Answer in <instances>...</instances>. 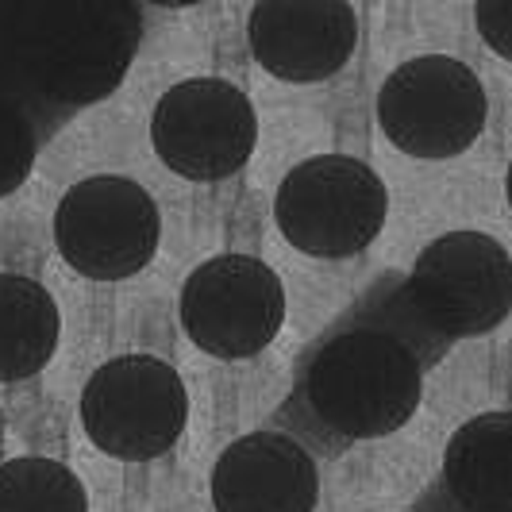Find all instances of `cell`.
<instances>
[{
	"mask_svg": "<svg viewBox=\"0 0 512 512\" xmlns=\"http://www.w3.org/2000/svg\"><path fill=\"white\" fill-rule=\"evenodd\" d=\"M505 197H509V208H512V162H509V174H505Z\"/></svg>",
	"mask_w": 512,
	"mask_h": 512,
	"instance_id": "18",
	"label": "cell"
},
{
	"mask_svg": "<svg viewBox=\"0 0 512 512\" xmlns=\"http://www.w3.org/2000/svg\"><path fill=\"white\" fill-rule=\"evenodd\" d=\"M189 424V389L170 362L120 355L89 374L81 428L89 443L120 462H147L178 447Z\"/></svg>",
	"mask_w": 512,
	"mask_h": 512,
	"instance_id": "4",
	"label": "cell"
},
{
	"mask_svg": "<svg viewBox=\"0 0 512 512\" xmlns=\"http://www.w3.org/2000/svg\"><path fill=\"white\" fill-rule=\"evenodd\" d=\"M474 20H478V31H482L489 51L512 62V0H478Z\"/></svg>",
	"mask_w": 512,
	"mask_h": 512,
	"instance_id": "16",
	"label": "cell"
},
{
	"mask_svg": "<svg viewBox=\"0 0 512 512\" xmlns=\"http://www.w3.org/2000/svg\"><path fill=\"white\" fill-rule=\"evenodd\" d=\"M401 293L416 324L451 347L509 320L512 258L486 231H447L416 255Z\"/></svg>",
	"mask_w": 512,
	"mask_h": 512,
	"instance_id": "2",
	"label": "cell"
},
{
	"mask_svg": "<svg viewBox=\"0 0 512 512\" xmlns=\"http://www.w3.org/2000/svg\"><path fill=\"white\" fill-rule=\"evenodd\" d=\"M139 35L143 20L128 0L58 8L51 27L39 35L35 54V74L43 93L66 108L104 101L128 74Z\"/></svg>",
	"mask_w": 512,
	"mask_h": 512,
	"instance_id": "9",
	"label": "cell"
},
{
	"mask_svg": "<svg viewBox=\"0 0 512 512\" xmlns=\"http://www.w3.org/2000/svg\"><path fill=\"white\" fill-rule=\"evenodd\" d=\"M162 239V212L131 178L97 174L70 185L54 212V247L89 282L135 278Z\"/></svg>",
	"mask_w": 512,
	"mask_h": 512,
	"instance_id": "6",
	"label": "cell"
},
{
	"mask_svg": "<svg viewBox=\"0 0 512 512\" xmlns=\"http://www.w3.org/2000/svg\"><path fill=\"white\" fill-rule=\"evenodd\" d=\"M151 143L162 166L178 178L224 181L239 174L255 154V104L224 77L178 81L154 104Z\"/></svg>",
	"mask_w": 512,
	"mask_h": 512,
	"instance_id": "7",
	"label": "cell"
},
{
	"mask_svg": "<svg viewBox=\"0 0 512 512\" xmlns=\"http://www.w3.org/2000/svg\"><path fill=\"white\" fill-rule=\"evenodd\" d=\"M443 355L405 305L401 278L385 274L301 351L278 420L320 455L393 436L420 409L424 374Z\"/></svg>",
	"mask_w": 512,
	"mask_h": 512,
	"instance_id": "1",
	"label": "cell"
},
{
	"mask_svg": "<svg viewBox=\"0 0 512 512\" xmlns=\"http://www.w3.org/2000/svg\"><path fill=\"white\" fill-rule=\"evenodd\" d=\"M181 328L212 359H251L285 324V285L255 255H216L181 285Z\"/></svg>",
	"mask_w": 512,
	"mask_h": 512,
	"instance_id": "8",
	"label": "cell"
},
{
	"mask_svg": "<svg viewBox=\"0 0 512 512\" xmlns=\"http://www.w3.org/2000/svg\"><path fill=\"white\" fill-rule=\"evenodd\" d=\"M247 39L266 74L312 85L347 66L359 43V16L347 0H258Z\"/></svg>",
	"mask_w": 512,
	"mask_h": 512,
	"instance_id": "10",
	"label": "cell"
},
{
	"mask_svg": "<svg viewBox=\"0 0 512 512\" xmlns=\"http://www.w3.org/2000/svg\"><path fill=\"white\" fill-rule=\"evenodd\" d=\"M389 193L378 170L347 154H320L297 162L278 185V231L312 258H351L385 228Z\"/></svg>",
	"mask_w": 512,
	"mask_h": 512,
	"instance_id": "3",
	"label": "cell"
},
{
	"mask_svg": "<svg viewBox=\"0 0 512 512\" xmlns=\"http://www.w3.org/2000/svg\"><path fill=\"white\" fill-rule=\"evenodd\" d=\"M405 512H451V505L439 497V489H428L424 497H420V505H412V509Z\"/></svg>",
	"mask_w": 512,
	"mask_h": 512,
	"instance_id": "17",
	"label": "cell"
},
{
	"mask_svg": "<svg viewBox=\"0 0 512 512\" xmlns=\"http://www.w3.org/2000/svg\"><path fill=\"white\" fill-rule=\"evenodd\" d=\"M489 101L478 74L451 54L401 62L378 89L385 139L412 158H455L478 143Z\"/></svg>",
	"mask_w": 512,
	"mask_h": 512,
	"instance_id": "5",
	"label": "cell"
},
{
	"mask_svg": "<svg viewBox=\"0 0 512 512\" xmlns=\"http://www.w3.org/2000/svg\"><path fill=\"white\" fill-rule=\"evenodd\" d=\"M216 512H316L320 470L289 432H247L220 451L212 466Z\"/></svg>",
	"mask_w": 512,
	"mask_h": 512,
	"instance_id": "11",
	"label": "cell"
},
{
	"mask_svg": "<svg viewBox=\"0 0 512 512\" xmlns=\"http://www.w3.org/2000/svg\"><path fill=\"white\" fill-rule=\"evenodd\" d=\"M62 312L51 289L27 274H0V382L35 378L58 351Z\"/></svg>",
	"mask_w": 512,
	"mask_h": 512,
	"instance_id": "13",
	"label": "cell"
},
{
	"mask_svg": "<svg viewBox=\"0 0 512 512\" xmlns=\"http://www.w3.org/2000/svg\"><path fill=\"white\" fill-rule=\"evenodd\" d=\"M439 497L451 512H512V412H482L447 439Z\"/></svg>",
	"mask_w": 512,
	"mask_h": 512,
	"instance_id": "12",
	"label": "cell"
},
{
	"mask_svg": "<svg viewBox=\"0 0 512 512\" xmlns=\"http://www.w3.org/2000/svg\"><path fill=\"white\" fill-rule=\"evenodd\" d=\"M0 447H4V416H0Z\"/></svg>",
	"mask_w": 512,
	"mask_h": 512,
	"instance_id": "19",
	"label": "cell"
},
{
	"mask_svg": "<svg viewBox=\"0 0 512 512\" xmlns=\"http://www.w3.org/2000/svg\"><path fill=\"white\" fill-rule=\"evenodd\" d=\"M0 512H89V497L66 462L20 455L0 462Z\"/></svg>",
	"mask_w": 512,
	"mask_h": 512,
	"instance_id": "14",
	"label": "cell"
},
{
	"mask_svg": "<svg viewBox=\"0 0 512 512\" xmlns=\"http://www.w3.org/2000/svg\"><path fill=\"white\" fill-rule=\"evenodd\" d=\"M31 162H35V135L16 112L0 108V197L27 178Z\"/></svg>",
	"mask_w": 512,
	"mask_h": 512,
	"instance_id": "15",
	"label": "cell"
}]
</instances>
